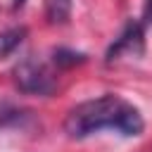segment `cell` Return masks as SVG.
<instances>
[{"mask_svg":"<svg viewBox=\"0 0 152 152\" xmlns=\"http://www.w3.org/2000/svg\"><path fill=\"white\" fill-rule=\"evenodd\" d=\"M71 0H45V17L50 24H66L71 17Z\"/></svg>","mask_w":152,"mask_h":152,"instance_id":"obj_5","label":"cell"},{"mask_svg":"<svg viewBox=\"0 0 152 152\" xmlns=\"http://www.w3.org/2000/svg\"><path fill=\"white\" fill-rule=\"evenodd\" d=\"M52 59H55L57 66H74V64L86 62V55L83 52H76V50H69V48H57L52 52Z\"/></svg>","mask_w":152,"mask_h":152,"instance_id":"obj_6","label":"cell"},{"mask_svg":"<svg viewBox=\"0 0 152 152\" xmlns=\"http://www.w3.org/2000/svg\"><path fill=\"white\" fill-rule=\"evenodd\" d=\"M104 128L131 138V135L142 133L145 121L138 107H133L128 100L114 93H104L100 97H93V100H86L71 107L64 119V131L74 140H83Z\"/></svg>","mask_w":152,"mask_h":152,"instance_id":"obj_1","label":"cell"},{"mask_svg":"<svg viewBox=\"0 0 152 152\" xmlns=\"http://www.w3.org/2000/svg\"><path fill=\"white\" fill-rule=\"evenodd\" d=\"M24 5H26V0H12V7H14V10H21Z\"/></svg>","mask_w":152,"mask_h":152,"instance_id":"obj_8","label":"cell"},{"mask_svg":"<svg viewBox=\"0 0 152 152\" xmlns=\"http://www.w3.org/2000/svg\"><path fill=\"white\" fill-rule=\"evenodd\" d=\"M142 26H152V0H145V7H142Z\"/></svg>","mask_w":152,"mask_h":152,"instance_id":"obj_7","label":"cell"},{"mask_svg":"<svg viewBox=\"0 0 152 152\" xmlns=\"http://www.w3.org/2000/svg\"><path fill=\"white\" fill-rule=\"evenodd\" d=\"M145 52V36H142V24L140 21H126L124 31L119 33V38L107 48L104 62L112 64L121 57H140Z\"/></svg>","mask_w":152,"mask_h":152,"instance_id":"obj_3","label":"cell"},{"mask_svg":"<svg viewBox=\"0 0 152 152\" xmlns=\"http://www.w3.org/2000/svg\"><path fill=\"white\" fill-rule=\"evenodd\" d=\"M26 38V26H12L7 31H0V57L12 55Z\"/></svg>","mask_w":152,"mask_h":152,"instance_id":"obj_4","label":"cell"},{"mask_svg":"<svg viewBox=\"0 0 152 152\" xmlns=\"http://www.w3.org/2000/svg\"><path fill=\"white\" fill-rule=\"evenodd\" d=\"M12 78L14 86L26 95H50L57 88V78L52 76L48 64L36 57H24L21 62H17L12 69Z\"/></svg>","mask_w":152,"mask_h":152,"instance_id":"obj_2","label":"cell"}]
</instances>
